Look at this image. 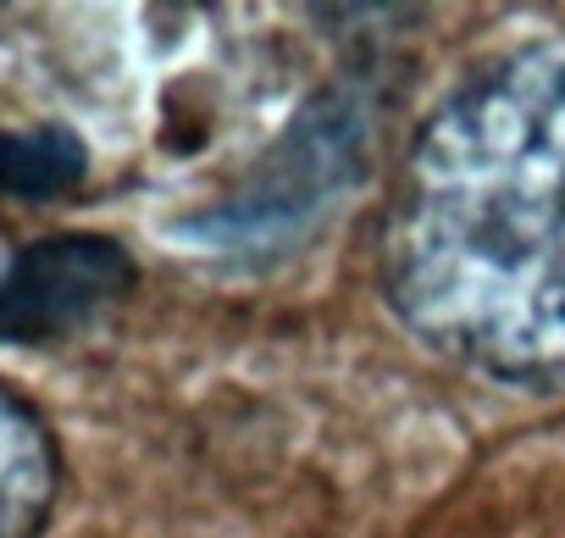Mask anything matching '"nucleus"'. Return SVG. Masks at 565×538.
I'll return each mask as SVG.
<instances>
[{"label": "nucleus", "mask_w": 565, "mask_h": 538, "mask_svg": "<svg viewBox=\"0 0 565 538\" xmlns=\"http://www.w3.org/2000/svg\"><path fill=\"white\" fill-rule=\"evenodd\" d=\"M377 284L433 356L565 394V40L477 62L411 134Z\"/></svg>", "instance_id": "obj_1"}, {"label": "nucleus", "mask_w": 565, "mask_h": 538, "mask_svg": "<svg viewBox=\"0 0 565 538\" xmlns=\"http://www.w3.org/2000/svg\"><path fill=\"white\" fill-rule=\"evenodd\" d=\"M366 156V112L350 89L322 95L282 139L260 172V183H249L244 200H233L222 217H205L200 233L227 239V244H255L260 233H295V222L306 228V217H322L328 200L350 183L355 167Z\"/></svg>", "instance_id": "obj_2"}, {"label": "nucleus", "mask_w": 565, "mask_h": 538, "mask_svg": "<svg viewBox=\"0 0 565 538\" xmlns=\"http://www.w3.org/2000/svg\"><path fill=\"white\" fill-rule=\"evenodd\" d=\"M128 284V255L106 239H45L0 278V339H45L100 312Z\"/></svg>", "instance_id": "obj_3"}, {"label": "nucleus", "mask_w": 565, "mask_h": 538, "mask_svg": "<svg viewBox=\"0 0 565 538\" xmlns=\"http://www.w3.org/2000/svg\"><path fill=\"white\" fill-rule=\"evenodd\" d=\"M62 488V455L40 411L0 383V538H40Z\"/></svg>", "instance_id": "obj_4"}, {"label": "nucleus", "mask_w": 565, "mask_h": 538, "mask_svg": "<svg viewBox=\"0 0 565 538\" xmlns=\"http://www.w3.org/2000/svg\"><path fill=\"white\" fill-rule=\"evenodd\" d=\"M84 172V150L67 134H0V183L23 194H51Z\"/></svg>", "instance_id": "obj_5"}]
</instances>
